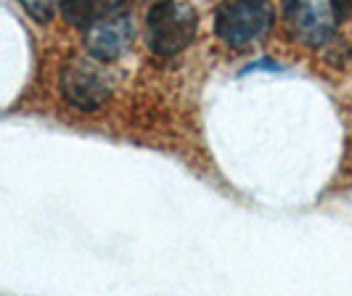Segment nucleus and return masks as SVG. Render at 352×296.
<instances>
[{"instance_id":"f257e3e1","label":"nucleus","mask_w":352,"mask_h":296,"mask_svg":"<svg viewBox=\"0 0 352 296\" xmlns=\"http://www.w3.org/2000/svg\"><path fill=\"white\" fill-rule=\"evenodd\" d=\"M199 14L191 3L157 0L146 14V48L162 58L183 53L196 37Z\"/></svg>"},{"instance_id":"f03ea898","label":"nucleus","mask_w":352,"mask_h":296,"mask_svg":"<svg viewBox=\"0 0 352 296\" xmlns=\"http://www.w3.org/2000/svg\"><path fill=\"white\" fill-rule=\"evenodd\" d=\"M276 21V8L267 0H223L214 8V35L233 51L260 43Z\"/></svg>"},{"instance_id":"7ed1b4c3","label":"nucleus","mask_w":352,"mask_h":296,"mask_svg":"<svg viewBox=\"0 0 352 296\" xmlns=\"http://www.w3.org/2000/svg\"><path fill=\"white\" fill-rule=\"evenodd\" d=\"M58 90L67 106L93 114L111 98L114 93V77L106 71L104 61L98 58H72L61 69L58 77Z\"/></svg>"},{"instance_id":"20e7f679","label":"nucleus","mask_w":352,"mask_h":296,"mask_svg":"<svg viewBox=\"0 0 352 296\" xmlns=\"http://www.w3.org/2000/svg\"><path fill=\"white\" fill-rule=\"evenodd\" d=\"M331 5H323L320 0H283V16L292 24L300 43L307 45H326L334 43L336 30L329 21Z\"/></svg>"},{"instance_id":"39448f33","label":"nucleus","mask_w":352,"mask_h":296,"mask_svg":"<svg viewBox=\"0 0 352 296\" xmlns=\"http://www.w3.org/2000/svg\"><path fill=\"white\" fill-rule=\"evenodd\" d=\"M133 19L124 11L120 16L106 19L101 24L90 27L85 32V48H88V56L98 58V61H117L120 56H124V51H130V43H133Z\"/></svg>"},{"instance_id":"423d86ee","label":"nucleus","mask_w":352,"mask_h":296,"mask_svg":"<svg viewBox=\"0 0 352 296\" xmlns=\"http://www.w3.org/2000/svg\"><path fill=\"white\" fill-rule=\"evenodd\" d=\"M127 3L130 0H61L58 11H61V19L69 27L88 32L90 27L101 24L106 19H114L124 14Z\"/></svg>"},{"instance_id":"0eeeda50","label":"nucleus","mask_w":352,"mask_h":296,"mask_svg":"<svg viewBox=\"0 0 352 296\" xmlns=\"http://www.w3.org/2000/svg\"><path fill=\"white\" fill-rule=\"evenodd\" d=\"M24 5V11L35 19L37 24H48L56 14V8L61 5L58 0H19Z\"/></svg>"},{"instance_id":"6e6552de","label":"nucleus","mask_w":352,"mask_h":296,"mask_svg":"<svg viewBox=\"0 0 352 296\" xmlns=\"http://www.w3.org/2000/svg\"><path fill=\"white\" fill-rule=\"evenodd\" d=\"M329 5L336 21H352V0H329Z\"/></svg>"},{"instance_id":"1a4fd4ad","label":"nucleus","mask_w":352,"mask_h":296,"mask_svg":"<svg viewBox=\"0 0 352 296\" xmlns=\"http://www.w3.org/2000/svg\"><path fill=\"white\" fill-rule=\"evenodd\" d=\"M252 71H283V67L281 64H276L273 58H260V61H254V64L244 67V69H241V77H247V74H252Z\"/></svg>"}]
</instances>
